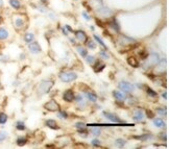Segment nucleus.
Wrapping results in <instances>:
<instances>
[{
	"label": "nucleus",
	"mask_w": 169,
	"mask_h": 149,
	"mask_svg": "<svg viewBox=\"0 0 169 149\" xmlns=\"http://www.w3.org/2000/svg\"><path fill=\"white\" fill-rule=\"evenodd\" d=\"M153 124H155V127H159V128H162L165 126V122L163 121L161 118H155L153 119Z\"/></svg>",
	"instance_id": "21"
},
{
	"label": "nucleus",
	"mask_w": 169,
	"mask_h": 149,
	"mask_svg": "<svg viewBox=\"0 0 169 149\" xmlns=\"http://www.w3.org/2000/svg\"><path fill=\"white\" fill-rule=\"evenodd\" d=\"M103 115L105 116V118H107L109 120H111V121H113V122H115V123H119V122H121V120L119 119L118 117H117L116 115H114V114H112V113H103Z\"/></svg>",
	"instance_id": "14"
},
{
	"label": "nucleus",
	"mask_w": 169,
	"mask_h": 149,
	"mask_svg": "<svg viewBox=\"0 0 169 149\" xmlns=\"http://www.w3.org/2000/svg\"><path fill=\"white\" fill-rule=\"evenodd\" d=\"M7 138V133L6 131H0V142H3Z\"/></svg>",
	"instance_id": "36"
},
{
	"label": "nucleus",
	"mask_w": 169,
	"mask_h": 149,
	"mask_svg": "<svg viewBox=\"0 0 169 149\" xmlns=\"http://www.w3.org/2000/svg\"><path fill=\"white\" fill-rule=\"evenodd\" d=\"M53 87V81L52 80H43L40 83L39 88H38V92L39 94H46L50 91V89Z\"/></svg>",
	"instance_id": "3"
},
{
	"label": "nucleus",
	"mask_w": 169,
	"mask_h": 149,
	"mask_svg": "<svg viewBox=\"0 0 169 149\" xmlns=\"http://www.w3.org/2000/svg\"><path fill=\"white\" fill-rule=\"evenodd\" d=\"M64 27L66 28V29H68V30H69V31H70V32H74L73 28H71V27H70V26H69V25H65Z\"/></svg>",
	"instance_id": "42"
},
{
	"label": "nucleus",
	"mask_w": 169,
	"mask_h": 149,
	"mask_svg": "<svg viewBox=\"0 0 169 149\" xmlns=\"http://www.w3.org/2000/svg\"><path fill=\"white\" fill-rule=\"evenodd\" d=\"M87 62L89 63V64H93V63L95 62V57H94L93 55H87Z\"/></svg>",
	"instance_id": "38"
},
{
	"label": "nucleus",
	"mask_w": 169,
	"mask_h": 149,
	"mask_svg": "<svg viewBox=\"0 0 169 149\" xmlns=\"http://www.w3.org/2000/svg\"><path fill=\"white\" fill-rule=\"evenodd\" d=\"M157 112H158L159 114L161 115V116H166V108H159L158 110H157Z\"/></svg>",
	"instance_id": "37"
},
{
	"label": "nucleus",
	"mask_w": 169,
	"mask_h": 149,
	"mask_svg": "<svg viewBox=\"0 0 169 149\" xmlns=\"http://www.w3.org/2000/svg\"><path fill=\"white\" fill-rule=\"evenodd\" d=\"M13 25L16 28V30H22L24 29L26 25V22L21 15H14L13 16Z\"/></svg>",
	"instance_id": "2"
},
{
	"label": "nucleus",
	"mask_w": 169,
	"mask_h": 149,
	"mask_svg": "<svg viewBox=\"0 0 169 149\" xmlns=\"http://www.w3.org/2000/svg\"><path fill=\"white\" fill-rule=\"evenodd\" d=\"M127 64L130 65V67L138 68V67H139V61H138L135 56H130L127 57Z\"/></svg>",
	"instance_id": "18"
},
{
	"label": "nucleus",
	"mask_w": 169,
	"mask_h": 149,
	"mask_svg": "<svg viewBox=\"0 0 169 149\" xmlns=\"http://www.w3.org/2000/svg\"><path fill=\"white\" fill-rule=\"evenodd\" d=\"M62 30H63V34H64L65 36H68V32H67L66 28H65V27H63V28H62Z\"/></svg>",
	"instance_id": "43"
},
{
	"label": "nucleus",
	"mask_w": 169,
	"mask_h": 149,
	"mask_svg": "<svg viewBox=\"0 0 169 149\" xmlns=\"http://www.w3.org/2000/svg\"><path fill=\"white\" fill-rule=\"evenodd\" d=\"M87 98L89 99L90 101H92V102H95V101H97V95L95 94V93H93V92H87Z\"/></svg>",
	"instance_id": "25"
},
{
	"label": "nucleus",
	"mask_w": 169,
	"mask_h": 149,
	"mask_svg": "<svg viewBox=\"0 0 169 149\" xmlns=\"http://www.w3.org/2000/svg\"><path fill=\"white\" fill-rule=\"evenodd\" d=\"M113 96H114V98H116L118 101H124L126 98L125 94L120 91H114L113 92Z\"/></svg>",
	"instance_id": "17"
},
{
	"label": "nucleus",
	"mask_w": 169,
	"mask_h": 149,
	"mask_svg": "<svg viewBox=\"0 0 169 149\" xmlns=\"http://www.w3.org/2000/svg\"><path fill=\"white\" fill-rule=\"evenodd\" d=\"M92 145H93V146H98L99 147V141L95 139V140L92 141Z\"/></svg>",
	"instance_id": "41"
},
{
	"label": "nucleus",
	"mask_w": 169,
	"mask_h": 149,
	"mask_svg": "<svg viewBox=\"0 0 169 149\" xmlns=\"http://www.w3.org/2000/svg\"><path fill=\"white\" fill-rule=\"evenodd\" d=\"M27 46H28V49H29V51L32 53H34V54L40 53V52H41V50H42L40 44L38 43V42H36V41H32V42H30V43H28Z\"/></svg>",
	"instance_id": "6"
},
{
	"label": "nucleus",
	"mask_w": 169,
	"mask_h": 149,
	"mask_svg": "<svg viewBox=\"0 0 169 149\" xmlns=\"http://www.w3.org/2000/svg\"><path fill=\"white\" fill-rule=\"evenodd\" d=\"M115 144H116L117 147H120V148H121V147H123L124 145L126 144V141L123 140V139H118V140H116Z\"/></svg>",
	"instance_id": "31"
},
{
	"label": "nucleus",
	"mask_w": 169,
	"mask_h": 149,
	"mask_svg": "<svg viewBox=\"0 0 169 149\" xmlns=\"http://www.w3.org/2000/svg\"><path fill=\"white\" fill-rule=\"evenodd\" d=\"M146 92H147V95H149L150 97H157V92L153 91L151 88L147 87L146 88Z\"/></svg>",
	"instance_id": "32"
},
{
	"label": "nucleus",
	"mask_w": 169,
	"mask_h": 149,
	"mask_svg": "<svg viewBox=\"0 0 169 149\" xmlns=\"http://www.w3.org/2000/svg\"><path fill=\"white\" fill-rule=\"evenodd\" d=\"M2 21H3V18H2V15L0 14V24L2 23Z\"/></svg>",
	"instance_id": "46"
},
{
	"label": "nucleus",
	"mask_w": 169,
	"mask_h": 149,
	"mask_svg": "<svg viewBox=\"0 0 169 149\" xmlns=\"http://www.w3.org/2000/svg\"><path fill=\"white\" fill-rule=\"evenodd\" d=\"M63 99H64L66 102H72L74 100V93L72 90H67L64 92L63 94Z\"/></svg>",
	"instance_id": "10"
},
{
	"label": "nucleus",
	"mask_w": 169,
	"mask_h": 149,
	"mask_svg": "<svg viewBox=\"0 0 169 149\" xmlns=\"http://www.w3.org/2000/svg\"><path fill=\"white\" fill-rule=\"evenodd\" d=\"M163 98H165V99H167V94H166V92H165V93H163Z\"/></svg>",
	"instance_id": "45"
},
{
	"label": "nucleus",
	"mask_w": 169,
	"mask_h": 149,
	"mask_svg": "<svg viewBox=\"0 0 169 149\" xmlns=\"http://www.w3.org/2000/svg\"><path fill=\"white\" fill-rule=\"evenodd\" d=\"M146 115H147V117L150 118V119H153V118L155 117V114H153V113L151 112L150 110H147L146 111Z\"/></svg>",
	"instance_id": "40"
},
{
	"label": "nucleus",
	"mask_w": 169,
	"mask_h": 149,
	"mask_svg": "<svg viewBox=\"0 0 169 149\" xmlns=\"http://www.w3.org/2000/svg\"><path fill=\"white\" fill-rule=\"evenodd\" d=\"M132 119L135 120V121H138V122H141L143 121L144 119V114L141 110H136L135 112L132 113Z\"/></svg>",
	"instance_id": "12"
},
{
	"label": "nucleus",
	"mask_w": 169,
	"mask_h": 149,
	"mask_svg": "<svg viewBox=\"0 0 169 149\" xmlns=\"http://www.w3.org/2000/svg\"><path fill=\"white\" fill-rule=\"evenodd\" d=\"M96 13L98 15H100L101 17H105V18H109L113 15V11L110 9L109 7H105V6H100L98 9H96Z\"/></svg>",
	"instance_id": "5"
},
{
	"label": "nucleus",
	"mask_w": 169,
	"mask_h": 149,
	"mask_svg": "<svg viewBox=\"0 0 169 149\" xmlns=\"http://www.w3.org/2000/svg\"><path fill=\"white\" fill-rule=\"evenodd\" d=\"M86 43H87V46H88V48L89 49H95V47H96L95 42H93V41H91V40L88 39V41L86 42Z\"/></svg>",
	"instance_id": "34"
},
{
	"label": "nucleus",
	"mask_w": 169,
	"mask_h": 149,
	"mask_svg": "<svg viewBox=\"0 0 169 149\" xmlns=\"http://www.w3.org/2000/svg\"><path fill=\"white\" fill-rule=\"evenodd\" d=\"M107 25L110 26V27L114 30V32H119V31H120V26H119V24L117 23V21L115 20V19H112V21H110V22L107 23Z\"/></svg>",
	"instance_id": "16"
},
{
	"label": "nucleus",
	"mask_w": 169,
	"mask_h": 149,
	"mask_svg": "<svg viewBox=\"0 0 169 149\" xmlns=\"http://www.w3.org/2000/svg\"><path fill=\"white\" fill-rule=\"evenodd\" d=\"M77 52L79 53L80 55H82V57H86L87 56V54H88V51L86 50V48H84V47H80V46H78L77 48Z\"/></svg>",
	"instance_id": "29"
},
{
	"label": "nucleus",
	"mask_w": 169,
	"mask_h": 149,
	"mask_svg": "<svg viewBox=\"0 0 169 149\" xmlns=\"http://www.w3.org/2000/svg\"><path fill=\"white\" fill-rule=\"evenodd\" d=\"M82 16H84V19L87 21H90L91 20V16H90L89 14H88L87 11H82Z\"/></svg>",
	"instance_id": "39"
},
{
	"label": "nucleus",
	"mask_w": 169,
	"mask_h": 149,
	"mask_svg": "<svg viewBox=\"0 0 169 149\" xmlns=\"http://www.w3.org/2000/svg\"><path fill=\"white\" fill-rule=\"evenodd\" d=\"M93 38H94V40H95V41L97 42V43H98L103 49H107V45H105V44L103 43V41L101 40V38L99 37V36H97V34H93Z\"/></svg>",
	"instance_id": "23"
},
{
	"label": "nucleus",
	"mask_w": 169,
	"mask_h": 149,
	"mask_svg": "<svg viewBox=\"0 0 169 149\" xmlns=\"http://www.w3.org/2000/svg\"><path fill=\"white\" fill-rule=\"evenodd\" d=\"M119 89L121 90L122 92H125V93H130L135 90V87L130 83H126V81H121V83H119Z\"/></svg>",
	"instance_id": "7"
},
{
	"label": "nucleus",
	"mask_w": 169,
	"mask_h": 149,
	"mask_svg": "<svg viewBox=\"0 0 169 149\" xmlns=\"http://www.w3.org/2000/svg\"><path fill=\"white\" fill-rule=\"evenodd\" d=\"M43 4H48V0H40Z\"/></svg>",
	"instance_id": "44"
},
{
	"label": "nucleus",
	"mask_w": 169,
	"mask_h": 149,
	"mask_svg": "<svg viewBox=\"0 0 169 149\" xmlns=\"http://www.w3.org/2000/svg\"><path fill=\"white\" fill-rule=\"evenodd\" d=\"M91 133H92V135H99L101 133V128L100 127H97V125H96L95 127H92L91 128Z\"/></svg>",
	"instance_id": "30"
},
{
	"label": "nucleus",
	"mask_w": 169,
	"mask_h": 149,
	"mask_svg": "<svg viewBox=\"0 0 169 149\" xmlns=\"http://www.w3.org/2000/svg\"><path fill=\"white\" fill-rule=\"evenodd\" d=\"M76 78H77V74L75 72L64 71L62 73H59V79L62 80L63 83H72Z\"/></svg>",
	"instance_id": "1"
},
{
	"label": "nucleus",
	"mask_w": 169,
	"mask_h": 149,
	"mask_svg": "<svg viewBox=\"0 0 169 149\" xmlns=\"http://www.w3.org/2000/svg\"><path fill=\"white\" fill-rule=\"evenodd\" d=\"M74 36H75L76 40L78 42H80V43H86L88 41V39H89L87 34L84 30H76V31H74Z\"/></svg>",
	"instance_id": "8"
},
{
	"label": "nucleus",
	"mask_w": 169,
	"mask_h": 149,
	"mask_svg": "<svg viewBox=\"0 0 169 149\" xmlns=\"http://www.w3.org/2000/svg\"><path fill=\"white\" fill-rule=\"evenodd\" d=\"M75 127L78 129V133H87V129H86V124L82 123V122H78L75 124Z\"/></svg>",
	"instance_id": "22"
},
{
	"label": "nucleus",
	"mask_w": 169,
	"mask_h": 149,
	"mask_svg": "<svg viewBox=\"0 0 169 149\" xmlns=\"http://www.w3.org/2000/svg\"><path fill=\"white\" fill-rule=\"evenodd\" d=\"M24 41H25L27 44L32 41H34V34H32V32H26V34H24Z\"/></svg>",
	"instance_id": "20"
},
{
	"label": "nucleus",
	"mask_w": 169,
	"mask_h": 149,
	"mask_svg": "<svg viewBox=\"0 0 169 149\" xmlns=\"http://www.w3.org/2000/svg\"><path fill=\"white\" fill-rule=\"evenodd\" d=\"M99 56H100L102 60H109V57H110V56H109V54L105 52V50L100 51V52H99Z\"/></svg>",
	"instance_id": "35"
},
{
	"label": "nucleus",
	"mask_w": 169,
	"mask_h": 149,
	"mask_svg": "<svg viewBox=\"0 0 169 149\" xmlns=\"http://www.w3.org/2000/svg\"><path fill=\"white\" fill-rule=\"evenodd\" d=\"M9 4L15 11H20L22 7V3L20 0H9Z\"/></svg>",
	"instance_id": "11"
},
{
	"label": "nucleus",
	"mask_w": 169,
	"mask_h": 149,
	"mask_svg": "<svg viewBox=\"0 0 169 149\" xmlns=\"http://www.w3.org/2000/svg\"><path fill=\"white\" fill-rule=\"evenodd\" d=\"M45 124L51 129H59V125H57V121H55V120L48 119L47 121L45 122Z\"/></svg>",
	"instance_id": "19"
},
{
	"label": "nucleus",
	"mask_w": 169,
	"mask_h": 149,
	"mask_svg": "<svg viewBox=\"0 0 169 149\" xmlns=\"http://www.w3.org/2000/svg\"><path fill=\"white\" fill-rule=\"evenodd\" d=\"M27 143V139H26L25 137H20L17 139L16 141V144L18 145V146H24V145Z\"/></svg>",
	"instance_id": "28"
},
{
	"label": "nucleus",
	"mask_w": 169,
	"mask_h": 149,
	"mask_svg": "<svg viewBox=\"0 0 169 149\" xmlns=\"http://www.w3.org/2000/svg\"><path fill=\"white\" fill-rule=\"evenodd\" d=\"M16 129L17 130H19V131H23V130H25L26 129V126H25V123L24 122H22V121H18V122H16Z\"/></svg>",
	"instance_id": "24"
},
{
	"label": "nucleus",
	"mask_w": 169,
	"mask_h": 149,
	"mask_svg": "<svg viewBox=\"0 0 169 149\" xmlns=\"http://www.w3.org/2000/svg\"><path fill=\"white\" fill-rule=\"evenodd\" d=\"M119 42H120V44L123 46H130V45H132V44L137 43L136 40L132 39V38H130V37H126V36H123V34L119 37Z\"/></svg>",
	"instance_id": "9"
},
{
	"label": "nucleus",
	"mask_w": 169,
	"mask_h": 149,
	"mask_svg": "<svg viewBox=\"0 0 169 149\" xmlns=\"http://www.w3.org/2000/svg\"><path fill=\"white\" fill-rule=\"evenodd\" d=\"M151 138H153V135L145 133V135H137V137H135V139H137V140H140V141H142V142H144V141L149 140V139H151Z\"/></svg>",
	"instance_id": "27"
},
{
	"label": "nucleus",
	"mask_w": 169,
	"mask_h": 149,
	"mask_svg": "<svg viewBox=\"0 0 169 149\" xmlns=\"http://www.w3.org/2000/svg\"><path fill=\"white\" fill-rule=\"evenodd\" d=\"M149 62L153 65H157L160 63V55L157 52H151L150 56H149Z\"/></svg>",
	"instance_id": "13"
},
{
	"label": "nucleus",
	"mask_w": 169,
	"mask_h": 149,
	"mask_svg": "<svg viewBox=\"0 0 169 149\" xmlns=\"http://www.w3.org/2000/svg\"><path fill=\"white\" fill-rule=\"evenodd\" d=\"M9 37V32L6 28L0 27V41H5Z\"/></svg>",
	"instance_id": "15"
},
{
	"label": "nucleus",
	"mask_w": 169,
	"mask_h": 149,
	"mask_svg": "<svg viewBox=\"0 0 169 149\" xmlns=\"http://www.w3.org/2000/svg\"><path fill=\"white\" fill-rule=\"evenodd\" d=\"M57 117L62 118V119H67L68 118V114H67L66 112H64V111H59V113H57Z\"/></svg>",
	"instance_id": "33"
},
{
	"label": "nucleus",
	"mask_w": 169,
	"mask_h": 149,
	"mask_svg": "<svg viewBox=\"0 0 169 149\" xmlns=\"http://www.w3.org/2000/svg\"><path fill=\"white\" fill-rule=\"evenodd\" d=\"M9 120V117H7V115L5 113H2L0 112V125H3L5 124Z\"/></svg>",
	"instance_id": "26"
},
{
	"label": "nucleus",
	"mask_w": 169,
	"mask_h": 149,
	"mask_svg": "<svg viewBox=\"0 0 169 149\" xmlns=\"http://www.w3.org/2000/svg\"><path fill=\"white\" fill-rule=\"evenodd\" d=\"M44 108L49 112H59L61 110V106L55 100H50L44 104Z\"/></svg>",
	"instance_id": "4"
}]
</instances>
